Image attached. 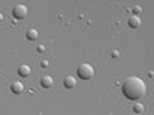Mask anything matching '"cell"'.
Listing matches in <instances>:
<instances>
[{
	"label": "cell",
	"mask_w": 154,
	"mask_h": 115,
	"mask_svg": "<svg viewBox=\"0 0 154 115\" xmlns=\"http://www.w3.org/2000/svg\"><path fill=\"white\" fill-rule=\"evenodd\" d=\"M123 95L131 101H137L143 97L146 92V84L141 78L136 76L128 78L121 87Z\"/></svg>",
	"instance_id": "obj_1"
},
{
	"label": "cell",
	"mask_w": 154,
	"mask_h": 115,
	"mask_svg": "<svg viewBox=\"0 0 154 115\" xmlns=\"http://www.w3.org/2000/svg\"><path fill=\"white\" fill-rule=\"evenodd\" d=\"M78 76L83 81L90 80L94 75V69L90 64L84 63L78 67L77 70Z\"/></svg>",
	"instance_id": "obj_2"
},
{
	"label": "cell",
	"mask_w": 154,
	"mask_h": 115,
	"mask_svg": "<svg viewBox=\"0 0 154 115\" xmlns=\"http://www.w3.org/2000/svg\"><path fill=\"white\" fill-rule=\"evenodd\" d=\"M28 14V8L25 5L19 4L15 5L12 9V15L16 19H23L26 17Z\"/></svg>",
	"instance_id": "obj_3"
},
{
	"label": "cell",
	"mask_w": 154,
	"mask_h": 115,
	"mask_svg": "<svg viewBox=\"0 0 154 115\" xmlns=\"http://www.w3.org/2000/svg\"><path fill=\"white\" fill-rule=\"evenodd\" d=\"M129 26L132 29H138L141 26V19L138 17V15H132L128 20Z\"/></svg>",
	"instance_id": "obj_4"
},
{
	"label": "cell",
	"mask_w": 154,
	"mask_h": 115,
	"mask_svg": "<svg viewBox=\"0 0 154 115\" xmlns=\"http://www.w3.org/2000/svg\"><path fill=\"white\" fill-rule=\"evenodd\" d=\"M77 85V81L76 78L74 76H69L66 77L64 80V86L65 87L68 89H72V88H75Z\"/></svg>",
	"instance_id": "obj_5"
},
{
	"label": "cell",
	"mask_w": 154,
	"mask_h": 115,
	"mask_svg": "<svg viewBox=\"0 0 154 115\" xmlns=\"http://www.w3.org/2000/svg\"><path fill=\"white\" fill-rule=\"evenodd\" d=\"M31 68L28 64H22L18 68V73L22 78H26L31 74Z\"/></svg>",
	"instance_id": "obj_6"
},
{
	"label": "cell",
	"mask_w": 154,
	"mask_h": 115,
	"mask_svg": "<svg viewBox=\"0 0 154 115\" xmlns=\"http://www.w3.org/2000/svg\"><path fill=\"white\" fill-rule=\"evenodd\" d=\"M11 90L15 95H19L22 93L24 90V85L20 81H15L11 85Z\"/></svg>",
	"instance_id": "obj_7"
},
{
	"label": "cell",
	"mask_w": 154,
	"mask_h": 115,
	"mask_svg": "<svg viewBox=\"0 0 154 115\" xmlns=\"http://www.w3.org/2000/svg\"><path fill=\"white\" fill-rule=\"evenodd\" d=\"M54 81L53 78L49 75H45L41 79V85L45 88H49L53 85Z\"/></svg>",
	"instance_id": "obj_8"
},
{
	"label": "cell",
	"mask_w": 154,
	"mask_h": 115,
	"mask_svg": "<svg viewBox=\"0 0 154 115\" xmlns=\"http://www.w3.org/2000/svg\"><path fill=\"white\" fill-rule=\"evenodd\" d=\"M38 32L35 29H29L27 32H26V38L29 39V41H35L38 39Z\"/></svg>",
	"instance_id": "obj_9"
},
{
	"label": "cell",
	"mask_w": 154,
	"mask_h": 115,
	"mask_svg": "<svg viewBox=\"0 0 154 115\" xmlns=\"http://www.w3.org/2000/svg\"><path fill=\"white\" fill-rule=\"evenodd\" d=\"M133 110H134V111L137 113H143L144 110L143 104L141 103H139V102H138V103H136L134 105V107H133Z\"/></svg>",
	"instance_id": "obj_10"
},
{
	"label": "cell",
	"mask_w": 154,
	"mask_h": 115,
	"mask_svg": "<svg viewBox=\"0 0 154 115\" xmlns=\"http://www.w3.org/2000/svg\"><path fill=\"white\" fill-rule=\"evenodd\" d=\"M132 12L135 15H138L142 12V8L139 5H135L132 9Z\"/></svg>",
	"instance_id": "obj_11"
},
{
	"label": "cell",
	"mask_w": 154,
	"mask_h": 115,
	"mask_svg": "<svg viewBox=\"0 0 154 115\" xmlns=\"http://www.w3.org/2000/svg\"><path fill=\"white\" fill-rule=\"evenodd\" d=\"M45 46L40 45H38L37 47V51H38V52L42 53V52H43V51H45Z\"/></svg>",
	"instance_id": "obj_12"
},
{
	"label": "cell",
	"mask_w": 154,
	"mask_h": 115,
	"mask_svg": "<svg viewBox=\"0 0 154 115\" xmlns=\"http://www.w3.org/2000/svg\"><path fill=\"white\" fill-rule=\"evenodd\" d=\"M119 52L117 51H113L111 52V56H112V58H118L119 57Z\"/></svg>",
	"instance_id": "obj_13"
},
{
	"label": "cell",
	"mask_w": 154,
	"mask_h": 115,
	"mask_svg": "<svg viewBox=\"0 0 154 115\" xmlns=\"http://www.w3.org/2000/svg\"><path fill=\"white\" fill-rule=\"evenodd\" d=\"M48 63L47 62V61H44L42 63V65L44 68H46V67L48 66Z\"/></svg>",
	"instance_id": "obj_14"
},
{
	"label": "cell",
	"mask_w": 154,
	"mask_h": 115,
	"mask_svg": "<svg viewBox=\"0 0 154 115\" xmlns=\"http://www.w3.org/2000/svg\"><path fill=\"white\" fill-rule=\"evenodd\" d=\"M3 19H4V17H3V15H2V14L1 13V12H0V22H2V20H3Z\"/></svg>",
	"instance_id": "obj_15"
}]
</instances>
